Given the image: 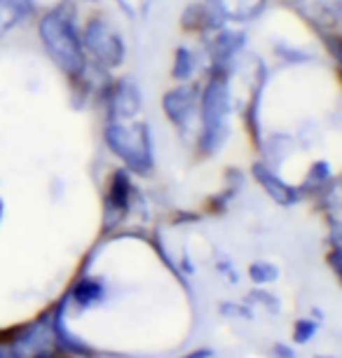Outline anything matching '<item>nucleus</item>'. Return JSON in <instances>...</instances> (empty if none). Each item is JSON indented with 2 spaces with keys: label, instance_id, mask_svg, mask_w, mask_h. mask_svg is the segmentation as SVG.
Masks as SVG:
<instances>
[{
  "label": "nucleus",
  "instance_id": "1",
  "mask_svg": "<svg viewBox=\"0 0 342 358\" xmlns=\"http://www.w3.org/2000/svg\"><path fill=\"white\" fill-rule=\"evenodd\" d=\"M40 40L45 52L57 64V69L69 78H80L85 73V47L73 24V12L69 5H59L57 10L47 12L38 26Z\"/></svg>",
  "mask_w": 342,
  "mask_h": 358
},
{
  "label": "nucleus",
  "instance_id": "2",
  "mask_svg": "<svg viewBox=\"0 0 342 358\" xmlns=\"http://www.w3.org/2000/svg\"><path fill=\"white\" fill-rule=\"evenodd\" d=\"M199 115H202V136L199 148L204 155H213L223 145L227 136V115H230V90H227L225 73H216L209 80L199 99Z\"/></svg>",
  "mask_w": 342,
  "mask_h": 358
},
{
  "label": "nucleus",
  "instance_id": "3",
  "mask_svg": "<svg viewBox=\"0 0 342 358\" xmlns=\"http://www.w3.org/2000/svg\"><path fill=\"white\" fill-rule=\"evenodd\" d=\"M106 145L115 152L131 171L150 173L152 169V136L145 122H108L104 131Z\"/></svg>",
  "mask_w": 342,
  "mask_h": 358
},
{
  "label": "nucleus",
  "instance_id": "4",
  "mask_svg": "<svg viewBox=\"0 0 342 358\" xmlns=\"http://www.w3.org/2000/svg\"><path fill=\"white\" fill-rule=\"evenodd\" d=\"M83 47L104 69H117L124 62V40L104 19H92L83 33Z\"/></svg>",
  "mask_w": 342,
  "mask_h": 358
},
{
  "label": "nucleus",
  "instance_id": "5",
  "mask_svg": "<svg viewBox=\"0 0 342 358\" xmlns=\"http://www.w3.org/2000/svg\"><path fill=\"white\" fill-rule=\"evenodd\" d=\"M162 108L166 117L171 120V124H176L178 129H185L192 122L194 110L199 108V87L194 83L173 87L171 92L164 94Z\"/></svg>",
  "mask_w": 342,
  "mask_h": 358
},
{
  "label": "nucleus",
  "instance_id": "6",
  "mask_svg": "<svg viewBox=\"0 0 342 358\" xmlns=\"http://www.w3.org/2000/svg\"><path fill=\"white\" fill-rule=\"evenodd\" d=\"M141 110V92L129 80H120L108 94V120L111 122H129Z\"/></svg>",
  "mask_w": 342,
  "mask_h": 358
},
{
  "label": "nucleus",
  "instance_id": "7",
  "mask_svg": "<svg viewBox=\"0 0 342 358\" xmlns=\"http://www.w3.org/2000/svg\"><path fill=\"white\" fill-rule=\"evenodd\" d=\"M129 194H131L129 176H127V171H115L113 173L108 199H106V229H111L124 218L127 208H129Z\"/></svg>",
  "mask_w": 342,
  "mask_h": 358
},
{
  "label": "nucleus",
  "instance_id": "8",
  "mask_svg": "<svg viewBox=\"0 0 342 358\" xmlns=\"http://www.w3.org/2000/svg\"><path fill=\"white\" fill-rule=\"evenodd\" d=\"M267 0H206V5L223 22H251L265 10Z\"/></svg>",
  "mask_w": 342,
  "mask_h": 358
},
{
  "label": "nucleus",
  "instance_id": "9",
  "mask_svg": "<svg viewBox=\"0 0 342 358\" xmlns=\"http://www.w3.org/2000/svg\"><path fill=\"white\" fill-rule=\"evenodd\" d=\"M244 45V36L234 31H225L213 40L211 45V57H213V71L225 73V66L232 62V57L241 50Z\"/></svg>",
  "mask_w": 342,
  "mask_h": 358
},
{
  "label": "nucleus",
  "instance_id": "10",
  "mask_svg": "<svg viewBox=\"0 0 342 358\" xmlns=\"http://www.w3.org/2000/svg\"><path fill=\"white\" fill-rule=\"evenodd\" d=\"M253 176H256L258 183L265 187L267 194H270L274 201H279V204H293V201H298L300 194L296 187H291V185H286L284 180H279L277 176L272 171H267L263 164L253 166Z\"/></svg>",
  "mask_w": 342,
  "mask_h": 358
},
{
  "label": "nucleus",
  "instance_id": "11",
  "mask_svg": "<svg viewBox=\"0 0 342 358\" xmlns=\"http://www.w3.org/2000/svg\"><path fill=\"white\" fill-rule=\"evenodd\" d=\"M180 24H183L185 31H204V29H218V26H223V19L209 5H187V10L180 17Z\"/></svg>",
  "mask_w": 342,
  "mask_h": 358
},
{
  "label": "nucleus",
  "instance_id": "12",
  "mask_svg": "<svg viewBox=\"0 0 342 358\" xmlns=\"http://www.w3.org/2000/svg\"><path fill=\"white\" fill-rule=\"evenodd\" d=\"M26 17H29V12L15 0H0V38L10 33L19 22H24Z\"/></svg>",
  "mask_w": 342,
  "mask_h": 358
},
{
  "label": "nucleus",
  "instance_id": "13",
  "mask_svg": "<svg viewBox=\"0 0 342 358\" xmlns=\"http://www.w3.org/2000/svg\"><path fill=\"white\" fill-rule=\"evenodd\" d=\"M192 71H194V54L185 47H180L176 52V64H173V78L185 83V80L192 78Z\"/></svg>",
  "mask_w": 342,
  "mask_h": 358
},
{
  "label": "nucleus",
  "instance_id": "14",
  "mask_svg": "<svg viewBox=\"0 0 342 358\" xmlns=\"http://www.w3.org/2000/svg\"><path fill=\"white\" fill-rule=\"evenodd\" d=\"M76 297H78L80 305H90L92 300H99V297H101V286L94 283V281L80 283V286L76 288Z\"/></svg>",
  "mask_w": 342,
  "mask_h": 358
},
{
  "label": "nucleus",
  "instance_id": "15",
  "mask_svg": "<svg viewBox=\"0 0 342 358\" xmlns=\"http://www.w3.org/2000/svg\"><path fill=\"white\" fill-rule=\"evenodd\" d=\"M251 279L256 283H267V281L277 279V267L267 265V262H256V265L251 267Z\"/></svg>",
  "mask_w": 342,
  "mask_h": 358
},
{
  "label": "nucleus",
  "instance_id": "16",
  "mask_svg": "<svg viewBox=\"0 0 342 358\" xmlns=\"http://www.w3.org/2000/svg\"><path fill=\"white\" fill-rule=\"evenodd\" d=\"M120 5H122V10L127 15H134L136 17L138 12H145L150 5V0H120Z\"/></svg>",
  "mask_w": 342,
  "mask_h": 358
},
{
  "label": "nucleus",
  "instance_id": "17",
  "mask_svg": "<svg viewBox=\"0 0 342 358\" xmlns=\"http://www.w3.org/2000/svg\"><path fill=\"white\" fill-rule=\"evenodd\" d=\"M314 333V323H305V321H300L298 323V333H296V340L298 342H303V340H310Z\"/></svg>",
  "mask_w": 342,
  "mask_h": 358
},
{
  "label": "nucleus",
  "instance_id": "18",
  "mask_svg": "<svg viewBox=\"0 0 342 358\" xmlns=\"http://www.w3.org/2000/svg\"><path fill=\"white\" fill-rule=\"evenodd\" d=\"M15 3L22 5V8H24L26 12H29V15L33 12V8H36V0H15Z\"/></svg>",
  "mask_w": 342,
  "mask_h": 358
},
{
  "label": "nucleus",
  "instance_id": "19",
  "mask_svg": "<svg viewBox=\"0 0 342 358\" xmlns=\"http://www.w3.org/2000/svg\"><path fill=\"white\" fill-rule=\"evenodd\" d=\"M185 358H211V354H209V351H197V354L185 356Z\"/></svg>",
  "mask_w": 342,
  "mask_h": 358
},
{
  "label": "nucleus",
  "instance_id": "20",
  "mask_svg": "<svg viewBox=\"0 0 342 358\" xmlns=\"http://www.w3.org/2000/svg\"><path fill=\"white\" fill-rule=\"evenodd\" d=\"M0 213H3V204H0Z\"/></svg>",
  "mask_w": 342,
  "mask_h": 358
},
{
  "label": "nucleus",
  "instance_id": "21",
  "mask_svg": "<svg viewBox=\"0 0 342 358\" xmlns=\"http://www.w3.org/2000/svg\"><path fill=\"white\" fill-rule=\"evenodd\" d=\"M87 3H94V0H87Z\"/></svg>",
  "mask_w": 342,
  "mask_h": 358
}]
</instances>
